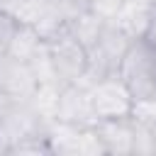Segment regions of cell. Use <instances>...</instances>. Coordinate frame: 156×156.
<instances>
[{
  "label": "cell",
  "instance_id": "1",
  "mask_svg": "<svg viewBox=\"0 0 156 156\" xmlns=\"http://www.w3.org/2000/svg\"><path fill=\"white\" fill-rule=\"evenodd\" d=\"M134 39L129 34H124L119 27H115L112 22L105 24L100 39L95 41L93 49H88V71L83 76V85H90L93 80L102 78V76H110V73H117L119 68V61L124 58L129 44Z\"/></svg>",
  "mask_w": 156,
  "mask_h": 156
},
{
  "label": "cell",
  "instance_id": "2",
  "mask_svg": "<svg viewBox=\"0 0 156 156\" xmlns=\"http://www.w3.org/2000/svg\"><path fill=\"white\" fill-rule=\"evenodd\" d=\"M117 76L124 80V85L129 88L134 100L156 95V54L141 39H134L129 44L124 58L119 61Z\"/></svg>",
  "mask_w": 156,
  "mask_h": 156
},
{
  "label": "cell",
  "instance_id": "3",
  "mask_svg": "<svg viewBox=\"0 0 156 156\" xmlns=\"http://www.w3.org/2000/svg\"><path fill=\"white\" fill-rule=\"evenodd\" d=\"M46 49H49V58L54 66L56 78L66 85V83H80L85 71H88V51L85 46L71 34L68 24L56 32L54 37L44 39Z\"/></svg>",
  "mask_w": 156,
  "mask_h": 156
},
{
  "label": "cell",
  "instance_id": "4",
  "mask_svg": "<svg viewBox=\"0 0 156 156\" xmlns=\"http://www.w3.org/2000/svg\"><path fill=\"white\" fill-rule=\"evenodd\" d=\"M46 141L51 156H105L102 144L93 127H76L58 119L46 124Z\"/></svg>",
  "mask_w": 156,
  "mask_h": 156
},
{
  "label": "cell",
  "instance_id": "5",
  "mask_svg": "<svg viewBox=\"0 0 156 156\" xmlns=\"http://www.w3.org/2000/svg\"><path fill=\"white\" fill-rule=\"evenodd\" d=\"M88 90H90V100H93V110H95L98 119L129 117L134 98L117 73H110V76L93 80L88 85Z\"/></svg>",
  "mask_w": 156,
  "mask_h": 156
},
{
  "label": "cell",
  "instance_id": "6",
  "mask_svg": "<svg viewBox=\"0 0 156 156\" xmlns=\"http://www.w3.org/2000/svg\"><path fill=\"white\" fill-rule=\"evenodd\" d=\"M54 119L66 122V124H76V127H93L98 122V115L93 110V100H90L88 85L66 83L61 88L58 107H56V117Z\"/></svg>",
  "mask_w": 156,
  "mask_h": 156
},
{
  "label": "cell",
  "instance_id": "7",
  "mask_svg": "<svg viewBox=\"0 0 156 156\" xmlns=\"http://www.w3.org/2000/svg\"><path fill=\"white\" fill-rule=\"evenodd\" d=\"M95 134L102 144L105 156H132V149H134V119L132 117L98 119Z\"/></svg>",
  "mask_w": 156,
  "mask_h": 156
},
{
  "label": "cell",
  "instance_id": "8",
  "mask_svg": "<svg viewBox=\"0 0 156 156\" xmlns=\"http://www.w3.org/2000/svg\"><path fill=\"white\" fill-rule=\"evenodd\" d=\"M37 88V78L29 68L27 61L12 58V56H0V90L7 93L15 100H29V95Z\"/></svg>",
  "mask_w": 156,
  "mask_h": 156
},
{
  "label": "cell",
  "instance_id": "9",
  "mask_svg": "<svg viewBox=\"0 0 156 156\" xmlns=\"http://www.w3.org/2000/svg\"><path fill=\"white\" fill-rule=\"evenodd\" d=\"M154 12H156V5H151L146 0H124L119 12L110 22L115 27H119L124 34H129L132 39H141L151 17H154Z\"/></svg>",
  "mask_w": 156,
  "mask_h": 156
},
{
  "label": "cell",
  "instance_id": "10",
  "mask_svg": "<svg viewBox=\"0 0 156 156\" xmlns=\"http://www.w3.org/2000/svg\"><path fill=\"white\" fill-rule=\"evenodd\" d=\"M105 24H107V20H102L100 15H95L93 10H85V7L73 10V15L68 17V29H71V34L85 46V51L95 46V41L100 39Z\"/></svg>",
  "mask_w": 156,
  "mask_h": 156
},
{
  "label": "cell",
  "instance_id": "11",
  "mask_svg": "<svg viewBox=\"0 0 156 156\" xmlns=\"http://www.w3.org/2000/svg\"><path fill=\"white\" fill-rule=\"evenodd\" d=\"M61 88H63V83H58V80H41V83H37L34 93H32L29 100H27L29 107L37 112V117H39L41 122H46V124L56 117Z\"/></svg>",
  "mask_w": 156,
  "mask_h": 156
},
{
  "label": "cell",
  "instance_id": "12",
  "mask_svg": "<svg viewBox=\"0 0 156 156\" xmlns=\"http://www.w3.org/2000/svg\"><path fill=\"white\" fill-rule=\"evenodd\" d=\"M41 44H44V39L39 37V32H37L32 24H20V22H17L5 54L12 56V58H20V61H29V58L39 51Z\"/></svg>",
  "mask_w": 156,
  "mask_h": 156
},
{
  "label": "cell",
  "instance_id": "13",
  "mask_svg": "<svg viewBox=\"0 0 156 156\" xmlns=\"http://www.w3.org/2000/svg\"><path fill=\"white\" fill-rule=\"evenodd\" d=\"M46 129V127H44ZM34 132V134H29V136H24V139H20L12 149H10V154H37V156H51V151H49V141H46V132Z\"/></svg>",
  "mask_w": 156,
  "mask_h": 156
},
{
  "label": "cell",
  "instance_id": "14",
  "mask_svg": "<svg viewBox=\"0 0 156 156\" xmlns=\"http://www.w3.org/2000/svg\"><path fill=\"white\" fill-rule=\"evenodd\" d=\"M129 117L134 122H141L146 127H156V95H146V98H136L132 102Z\"/></svg>",
  "mask_w": 156,
  "mask_h": 156
},
{
  "label": "cell",
  "instance_id": "15",
  "mask_svg": "<svg viewBox=\"0 0 156 156\" xmlns=\"http://www.w3.org/2000/svg\"><path fill=\"white\" fill-rule=\"evenodd\" d=\"M132 156H154V132L151 127L134 122V149Z\"/></svg>",
  "mask_w": 156,
  "mask_h": 156
},
{
  "label": "cell",
  "instance_id": "16",
  "mask_svg": "<svg viewBox=\"0 0 156 156\" xmlns=\"http://www.w3.org/2000/svg\"><path fill=\"white\" fill-rule=\"evenodd\" d=\"M76 5L78 7H85V10H93L95 15H100L102 20L110 22L119 12V7L124 5V0H76Z\"/></svg>",
  "mask_w": 156,
  "mask_h": 156
},
{
  "label": "cell",
  "instance_id": "17",
  "mask_svg": "<svg viewBox=\"0 0 156 156\" xmlns=\"http://www.w3.org/2000/svg\"><path fill=\"white\" fill-rule=\"evenodd\" d=\"M15 24H17L15 17L10 12L0 10V56H5V51H7V44H10V37L15 32Z\"/></svg>",
  "mask_w": 156,
  "mask_h": 156
},
{
  "label": "cell",
  "instance_id": "18",
  "mask_svg": "<svg viewBox=\"0 0 156 156\" xmlns=\"http://www.w3.org/2000/svg\"><path fill=\"white\" fill-rule=\"evenodd\" d=\"M141 41H144V44L156 54V12H154V17H151V22H149V27H146V32H144Z\"/></svg>",
  "mask_w": 156,
  "mask_h": 156
},
{
  "label": "cell",
  "instance_id": "19",
  "mask_svg": "<svg viewBox=\"0 0 156 156\" xmlns=\"http://www.w3.org/2000/svg\"><path fill=\"white\" fill-rule=\"evenodd\" d=\"M15 2H17V0H0V10H2V12H12Z\"/></svg>",
  "mask_w": 156,
  "mask_h": 156
},
{
  "label": "cell",
  "instance_id": "20",
  "mask_svg": "<svg viewBox=\"0 0 156 156\" xmlns=\"http://www.w3.org/2000/svg\"><path fill=\"white\" fill-rule=\"evenodd\" d=\"M151 132H154V156H156V127H151Z\"/></svg>",
  "mask_w": 156,
  "mask_h": 156
},
{
  "label": "cell",
  "instance_id": "21",
  "mask_svg": "<svg viewBox=\"0 0 156 156\" xmlns=\"http://www.w3.org/2000/svg\"><path fill=\"white\" fill-rule=\"evenodd\" d=\"M146 2H151V5H156V0H146Z\"/></svg>",
  "mask_w": 156,
  "mask_h": 156
}]
</instances>
